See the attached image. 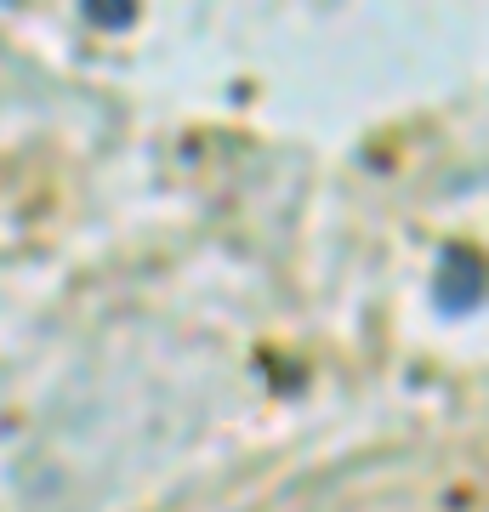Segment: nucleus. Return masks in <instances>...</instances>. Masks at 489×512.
Instances as JSON below:
<instances>
[{"label":"nucleus","instance_id":"obj_1","mask_svg":"<svg viewBox=\"0 0 489 512\" xmlns=\"http://www.w3.org/2000/svg\"><path fill=\"white\" fill-rule=\"evenodd\" d=\"M433 302L444 313H472L484 302V256H478V245H450V251L438 256Z\"/></svg>","mask_w":489,"mask_h":512},{"label":"nucleus","instance_id":"obj_2","mask_svg":"<svg viewBox=\"0 0 489 512\" xmlns=\"http://www.w3.org/2000/svg\"><path fill=\"white\" fill-rule=\"evenodd\" d=\"M86 18L91 23H109V29H131V23H137V12H131L126 0H91Z\"/></svg>","mask_w":489,"mask_h":512}]
</instances>
